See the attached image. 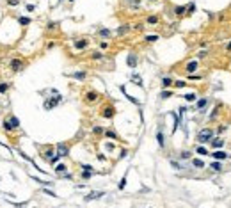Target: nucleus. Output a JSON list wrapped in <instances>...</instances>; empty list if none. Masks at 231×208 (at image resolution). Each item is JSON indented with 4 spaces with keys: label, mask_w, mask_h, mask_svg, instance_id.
<instances>
[{
    "label": "nucleus",
    "mask_w": 231,
    "mask_h": 208,
    "mask_svg": "<svg viewBox=\"0 0 231 208\" xmlns=\"http://www.w3.org/2000/svg\"><path fill=\"white\" fill-rule=\"evenodd\" d=\"M125 185H126V178H123V180H121V183H119V189H123Z\"/></svg>",
    "instance_id": "nucleus-37"
},
{
    "label": "nucleus",
    "mask_w": 231,
    "mask_h": 208,
    "mask_svg": "<svg viewBox=\"0 0 231 208\" xmlns=\"http://www.w3.org/2000/svg\"><path fill=\"white\" fill-rule=\"evenodd\" d=\"M16 208H27V205H25V203H20V205H16Z\"/></svg>",
    "instance_id": "nucleus-42"
},
{
    "label": "nucleus",
    "mask_w": 231,
    "mask_h": 208,
    "mask_svg": "<svg viewBox=\"0 0 231 208\" xmlns=\"http://www.w3.org/2000/svg\"><path fill=\"white\" fill-rule=\"evenodd\" d=\"M126 62H128V66H130V68H135V64H137V55H135V54H130V55H128V59H126Z\"/></svg>",
    "instance_id": "nucleus-6"
},
{
    "label": "nucleus",
    "mask_w": 231,
    "mask_h": 208,
    "mask_svg": "<svg viewBox=\"0 0 231 208\" xmlns=\"http://www.w3.org/2000/svg\"><path fill=\"white\" fill-rule=\"evenodd\" d=\"M157 39H158V36H146V41H157Z\"/></svg>",
    "instance_id": "nucleus-32"
},
{
    "label": "nucleus",
    "mask_w": 231,
    "mask_h": 208,
    "mask_svg": "<svg viewBox=\"0 0 231 208\" xmlns=\"http://www.w3.org/2000/svg\"><path fill=\"white\" fill-rule=\"evenodd\" d=\"M132 80H133L135 84H137V86H142V80H141V77H139V75H133Z\"/></svg>",
    "instance_id": "nucleus-20"
},
{
    "label": "nucleus",
    "mask_w": 231,
    "mask_h": 208,
    "mask_svg": "<svg viewBox=\"0 0 231 208\" xmlns=\"http://www.w3.org/2000/svg\"><path fill=\"white\" fill-rule=\"evenodd\" d=\"M11 68H13V71H20V70L23 68V62L22 60H18V59H14L11 62Z\"/></svg>",
    "instance_id": "nucleus-5"
},
{
    "label": "nucleus",
    "mask_w": 231,
    "mask_h": 208,
    "mask_svg": "<svg viewBox=\"0 0 231 208\" xmlns=\"http://www.w3.org/2000/svg\"><path fill=\"white\" fill-rule=\"evenodd\" d=\"M162 84H164V87H167V86H171V84H172V80H171V78H164V80H162Z\"/></svg>",
    "instance_id": "nucleus-29"
},
{
    "label": "nucleus",
    "mask_w": 231,
    "mask_h": 208,
    "mask_svg": "<svg viewBox=\"0 0 231 208\" xmlns=\"http://www.w3.org/2000/svg\"><path fill=\"white\" fill-rule=\"evenodd\" d=\"M20 23H22V25H28V23H30V20H28V18H20Z\"/></svg>",
    "instance_id": "nucleus-31"
},
{
    "label": "nucleus",
    "mask_w": 231,
    "mask_h": 208,
    "mask_svg": "<svg viewBox=\"0 0 231 208\" xmlns=\"http://www.w3.org/2000/svg\"><path fill=\"white\" fill-rule=\"evenodd\" d=\"M4 128H6V130H13V126H11V123H9V121H6V123H4Z\"/></svg>",
    "instance_id": "nucleus-35"
},
{
    "label": "nucleus",
    "mask_w": 231,
    "mask_h": 208,
    "mask_svg": "<svg viewBox=\"0 0 231 208\" xmlns=\"http://www.w3.org/2000/svg\"><path fill=\"white\" fill-rule=\"evenodd\" d=\"M174 13H176V14H183V13H185V7H183V6H176V7H174Z\"/></svg>",
    "instance_id": "nucleus-19"
},
{
    "label": "nucleus",
    "mask_w": 231,
    "mask_h": 208,
    "mask_svg": "<svg viewBox=\"0 0 231 208\" xmlns=\"http://www.w3.org/2000/svg\"><path fill=\"white\" fill-rule=\"evenodd\" d=\"M57 149H59V151H57V157H64V155H68V151H69L66 144H57Z\"/></svg>",
    "instance_id": "nucleus-3"
},
{
    "label": "nucleus",
    "mask_w": 231,
    "mask_h": 208,
    "mask_svg": "<svg viewBox=\"0 0 231 208\" xmlns=\"http://www.w3.org/2000/svg\"><path fill=\"white\" fill-rule=\"evenodd\" d=\"M103 196V192H91L85 196V201H93V199H100V197Z\"/></svg>",
    "instance_id": "nucleus-4"
},
{
    "label": "nucleus",
    "mask_w": 231,
    "mask_h": 208,
    "mask_svg": "<svg viewBox=\"0 0 231 208\" xmlns=\"http://www.w3.org/2000/svg\"><path fill=\"white\" fill-rule=\"evenodd\" d=\"M212 137H213V130H210V128H204V130H201V132L198 133V141L203 144V143H208Z\"/></svg>",
    "instance_id": "nucleus-1"
},
{
    "label": "nucleus",
    "mask_w": 231,
    "mask_h": 208,
    "mask_svg": "<svg viewBox=\"0 0 231 208\" xmlns=\"http://www.w3.org/2000/svg\"><path fill=\"white\" fill-rule=\"evenodd\" d=\"M103 116H105V117H112V116H114V109H112V107H105Z\"/></svg>",
    "instance_id": "nucleus-9"
},
{
    "label": "nucleus",
    "mask_w": 231,
    "mask_h": 208,
    "mask_svg": "<svg viewBox=\"0 0 231 208\" xmlns=\"http://www.w3.org/2000/svg\"><path fill=\"white\" fill-rule=\"evenodd\" d=\"M126 30H128V27H119L117 29V34H125Z\"/></svg>",
    "instance_id": "nucleus-34"
},
{
    "label": "nucleus",
    "mask_w": 231,
    "mask_h": 208,
    "mask_svg": "<svg viewBox=\"0 0 231 208\" xmlns=\"http://www.w3.org/2000/svg\"><path fill=\"white\" fill-rule=\"evenodd\" d=\"M85 98H87V101H94V100L98 98V93H94V91H89Z\"/></svg>",
    "instance_id": "nucleus-10"
},
{
    "label": "nucleus",
    "mask_w": 231,
    "mask_h": 208,
    "mask_svg": "<svg viewBox=\"0 0 231 208\" xmlns=\"http://www.w3.org/2000/svg\"><path fill=\"white\" fill-rule=\"evenodd\" d=\"M9 123H11V126H13V128H16V126H20V121H18L16 117H14V116H13L11 119H9Z\"/></svg>",
    "instance_id": "nucleus-17"
},
{
    "label": "nucleus",
    "mask_w": 231,
    "mask_h": 208,
    "mask_svg": "<svg viewBox=\"0 0 231 208\" xmlns=\"http://www.w3.org/2000/svg\"><path fill=\"white\" fill-rule=\"evenodd\" d=\"M226 157H228V155H226L224 151H215L213 153V159H217V160H224Z\"/></svg>",
    "instance_id": "nucleus-11"
},
{
    "label": "nucleus",
    "mask_w": 231,
    "mask_h": 208,
    "mask_svg": "<svg viewBox=\"0 0 231 208\" xmlns=\"http://www.w3.org/2000/svg\"><path fill=\"white\" fill-rule=\"evenodd\" d=\"M157 22H158V18H157V16H149L148 18V23H149V25H155Z\"/></svg>",
    "instance_id": "nucleus-25"
},
{
    "label": "nucleus",
    "mask_w": 231,
    "mask_h": 208,
    "mask_svg": "<svg viewBox=\"0 0 231 208\" xmlns=\"http://www.w3.org/2000/svg\"><path fill=\"white\" fill-rule=\"evenodd\" d=\"M171 94H172V93H171V91H162V94H160V96H162V98H169V96H171Z\"/></svg>",
    "instance_id": "nucleus-28"
},
{
    "label": "nucleus",
    "mask_w": 231,
    "mask_h": 208,
    "mask_svg": "<svg viewBox=\"0 0 231 208\" xmlns=\"http://www.w3.org/2000/svg\"><path fill=\"white\" fill-rule=\"evenodd\" d=\"M185 100H187V101H194V100H196V94H194V93L185 94Z\"/></svg>",
    "instance_id": "nucleus-22"
},
{
    "label": "nucleus",
    "mask_w": 231,
    "mask_h": 208,
    "mask_svg": "<svg viewBox=\"0 0 231 208\" xmlns=\"http://www.w3.org/2000/svg\"><path fill=\"white\" fill-rule=\"evenodd\" d=\"M55 171H57V173H64V171H66V165H64V164H59L57 167H55Z\"/></svg>",
    "instance_id": "nucleus-24"
},
{
    "label": "nucleus",
    "mask_w": 231,
    "mask_h": 208,
    "mask_svg": "<svg viewBox=\"0 0 231 208\" xmlns=\"http://www.w3.org/2000/svg\"><path fill=\"white\" fill-rule=\"evenodd\" d=\"M94 133H98V135H100V133H103V130H101L100 126H96V128H94Z\"/></svg>",
    "instance_id": "nucleus-36"
},
{
    "label": "nucleus",
    "mask_w": 231,
    "mask_h": 208,
    "mask_svg": "<svg viewBox=\"0 0 231 208\" xmlns=\"http://www.w3.org/2000/svg\"><path fill=\"white\" fill-rule=\"evenodd\" d=\"M212 169H213V171H220V169H222V165H220L219 162H213V164H212Z\"/></svg>",
    "instance_id": "nucleus-26"
},
{
    "label": "nucleus",
    "mask_w": 231,
    "mask_h": 208,
    "mask_svg": "<svg viewBox=\"0 0 231 208\" xmlns=\"http://www.w3.org/2000/svg\"><path fill=\"white\" fill-rule=\"evenodd\" d=\"M182 157H183V159H188V157H190V153H188V151H183Z\"/></svg>",
    "instance_id": "nucleus-39"
},
{
    "label": "nucleus",
    "mask_w": 231,
    "mask_h": 208,
    "mask_svg": "<svg viewBox=\"0 0 231 208\" xmlns=\"http://www.w3.org/2000/svg\"><path fill=\"white\" fill-rule=\"evenodd\" d=\"M212 146H213V148H222V146H224V141H222V139H213V141H212Z\"/></svg>",
    "instance_id": "nucleus-8"
},
{
    "label": "nucleus",
    "mask_w": 231,
    "mask_h": 208,
    "mask_svg": "<svg viewBox=\"0 0 231 208\" xmlns=\"http://www.w3.org/2000/svg\"><path fill=\"white\" fill-rule=\"evenodd\" d=\"M82 167H84V171H89V173H93V167L89 164H82Z\"/></svg>",
    "instance_id": "nucleus-33"
},
{
    "label": "nucleus",
    "mask_w": 231,
    "mask_h": 208,
    "mask_svg": "<svg viewBox=\"0 0 231 208\" xmlns=\"http://www.w3.org/2000/svg\"><path fill=\"white\" fill-rule=\"evenodd\" d=\"M100 36H101V38H109L110 32L107 30V29H101V30H100Z\"/></svg>",
    "instance_id": "nucleus-23"
},
{
    "label": "nucleus",
    "mask_w": 231,
    "mask_h": 208,
    "mask_svg": "<svg viewBox=\"0 0 231 208\" xmlns=\"http://www.w3.org/2000/svg\"><path fill=\"white\" fill-rule=\"evenodd\" d=\"M61 100H62V96H61V94H57V96H55L54 100H46V101H44V109H46V110L54 109L55 105H57L59 101H61Z\"/></svg>",
    "instance_id": "nucleus-2"
},
{
    "label": "nucleus",
    "mask_w": 231,
    "mask_h": 208,
    "mask_svg": "<svg viewBox=\"0 0 231 208\" xmlns=\"http://www.w3.org/2000/svg\"><path fill=\"white\" fill-rule=\"evenodd\" d=\"M73 78H78V80H82V78H85V73H84V71H77V73H73Z\"/></svg>",
    "instance_id": "nucleus-16"
},
{
    "label": "nucleus",
    "mask_w": 231,
    "mask_h": 208,
    "mask_svg": "<svg viewBox=\"0 0 231 208\" xmlns=\"http://www.w3.org/2000/svg\"><path fill=\"white\" fill-rule=\"evenodd\" d=\"M126 2H128V6L132 7V9H139V6H141L139 0H126Z\"/></svg>",
    "instance_id": "nucleus-12"
},
{
    "label": "nucleus",
    "mask_w": 231,
    "mask_h": 208,
    "mask_svg": "<svg viewBox=\"0 0 231 208\" xmlns=\"http://www.w3.org/2000/svg\"><path fill=\"white\" fill-rule=\"evenodd\" d=\"M196 70H198V62H196V60H190L187 64V71H196Z\"/></svg>",
    "instance_id": "nucleus-7"
},
{
    "label": "nucleus",
    "mask_w": 231,
    "mask_h": 208,
    "mask_svg": "<svg viewBox=\"0 0 231 208\" xmlns=\"http://www.w3.org/2000/svg\"><path fill=\"white\" fill-rule=\"evenodd\" d=\"M75 46H77L78 50H82V48H85V46H87V41H85V39H80V41H77V43H75Z\"/></svg>",
    "instance_id": "nucleus-13"
},
{
    "label": "nucleus",
    "mask_w": 231,
    "mask_h": 208,
    "mask_svg": "<svg viewBox=\"0 0 231 208\" xmlns=\"http://www.w3.org/2000/svg\"><path fill=\"white\" fill-rule=\"evenodd\" d=\"M44 194H48V196H57V194H55V192H52V190H44Z\"/></svg>",
    "instance_id": "nucleus-40"
},
{
    "label": "nucleus",
    "mask_w": 231,
    "mask_h": 208,
    "mask_svg": "<svg viewBox=\"0 0 231 208\" xmlns=\"http://www.w3.org/2000/svg\"><path fill=\"white\" fill-rule=\"evenodd\" d=\"M194 9H196V4H190V6H188V11L192 13V11H194Z\"/></svg>",
    "instance_id": "nucleus-41"
},
{
    "label": "nucleus",
    "mask_w": 231,
    "mask_h": 208,
    "mask_svg": "<svg viewBox=\"0 0 231 208\" xmlns=\"http://www.w3.org/2000/svg\"><path fill=\"white\" fill-rule=\"evenodd\" d=\"M91 174H93V173H89V171H84V178H89V176H91Z\"/></svg>",
    "instance_id": "nucleus-38"
},
{
    "label": "nucleus",
    "mask_w": 231,
    "mask_h": 208,
    "mask_svg": "<svg viewBox=\"0 0 231 208\" xmlns=\"http://www.w3.org/2000/svg\"><path fill=\"white\" fill-rule=\"evenodd\" d=\"M18 4V0H9V6H16Z\"/></svg>",
    "instance_id": "nucleus-43"
},
{
    "label": "nucleus",
    "mask_w": 231,
    "mask_h": 208,
    "mask_svg": "<svg viewBox=\"0 0 231 208\" xmlns=\"http://www.w3.org/2000/svg\"><path fill=\"white\" fill-rule=\"evenodd\" d=\"M196 151H198L199 155H208V149H206V148H203V146H199V148L196 149Z\"/></svg>",
    "instance_id": "nucleus-21"
},
{
    "label": "nucleus",
    "mask_w": 231,
    "mask_h": 208,
    "mask_svg": "<svg viewBox=\"0 0 231 208\" xmlns=\"http://www.w3.org/2000/svg\"><path fill=\"white\" fill-rule=\"evenodd\" d=\"M228 52H231V43H228Z\"/></svg>",
    "instance_id": "nucleus-44"
},
{
    "label": "nucleus",
    "mask_w": 231,
    "mask_h": 208,
    "mask_svg": "<svg viewBox=\"0 0 231 208\" xmlns=\"http://www.w3.org/2000/svg\"><path fill=\"white\" fill-rule=\"evenodd\" d=\"M157 141H158L160 146H164V133H162V132H158V133H157Z\"/></svg>",
    "instance_id": "nucleus-18"
},
{
    "label": "nucleus",
    "mask_w": 231,
    "mask_h": 208,
    "mask_svg": "<svg viewBox=\"0 0 231 208\" xmlns=\"http://www.w3.org/2000/svg\"><path fill=\"white\" fill-rule=\"evenodd\" d=\"M105 135H107V137H109V139H117V135H116V133H114V132H109V130H107V132H105Z\"/></svg>",
    "instance_id": "nucleus-27"
},
{
    "label": "nucleus",
    "mask_w": 231,
    "mask_h": 208,
    "mask_svg": "<svg viewBox=\"0 0 231 208\" xmlns=\"http://www.w3.org/2000/svg\"><path fill=\"white\" fill-rule=\"evenodd\" d=\"M194 167H198V169H201V167H204V164H203V160H199V159H194Z\"/></svg>",
    "instance_id": "nucleus-15"
},
{
    "label": "nucleus",
    "mask_w": 231,
    "mask_h": 208,
    "mask_svg": "<svg viewBox=\"0 0 231 208\" xmlns=\"http://www.w3.org/2000/svg\"><path fill=\"white\" fill-rule=\"evenodd\" d=\"M7 89H9V86H7V84H0V93H6Z\"/></svg>",
    "instance_id": "nucleus-30"
},
{
    "label": "nucleus",
    "mask_w": 231,
    "mask_h": 208,
    "mask_svg": "<svg viewBox=\"0 0 231 208\" xmlns=\"http://www.w3.org/2000/svg\"><path fill=\"white\" fill-rule=\"evenodd\" d=\"M206 103H208V100H206V98L199 100V101H198V109H199V110H203L204 107H206Z\"/></svg>",
    "instance_id": "nucleus-14"
}]
</instances>
